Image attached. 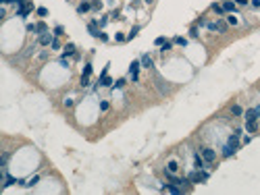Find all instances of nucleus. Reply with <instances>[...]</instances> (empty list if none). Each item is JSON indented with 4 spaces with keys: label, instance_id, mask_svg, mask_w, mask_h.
I'll return each mask as SVG.
<instances>
[{
    "label": "nucleus",
    "instance_id": "nucleus-9",
    "mask_svg": "<svg viewBox=\"0 0 260 195\" xmlns=\"http://www.w3.org/2000/svg\"><path fill=\"white\" fill-rule=\"evenodd\" d=\"M162 191H167V193H181V191H183V189H181L179 187V185H164V187H162Z\"/></svg>",
    "mask_w": 260,
    "mask_h": 195
},
{
    "label": "nucleus",
    "instance_id": "nucleus-28",
    "mask_svg": "<svg viewBox=\"0 0 260 195\" xmlns=\"http://www.w3.org/2000/svg\"><path fill=\"white\" fill-rule=\"evenodd\" d=\"M81 75L90 77V75H92V65H85V67H83V73H81Z\"/></svg>",
    "mask_w": 260,
    "mask_h": 195
},
{
    "label": "nucleus",
    "instance_id": "nucleus-21",
    "mask_svg": "<svg viewBox=\"0 0 260 195\" xmlns=\"http://www.w3.org/2000/svg\"><path fill=\"white\" fill-rule=\"evenodd\" d=\"M177 168H179V164H177L175 160H171V162L167 164V170H169V172H177Z\"/></svg>",
    "mask_w": 260,
    "mask_h": 195
},
{
    "label": "nucleus",
    "instance_id": "nucleus-45",
    "mask_svg": "<svg viewBox=\"0 0 260 195\" xmlns=\"http://www.w3.org/2000/svg\"><path fill=\"white\" fill-rule=\"evenodd\" d=\"M2 2H4V4H6V2H13V0H2Z\"/></svg>",
    "mask_w": 260,
    "mask_h": 195
},
{
    "label": "nucleus",
    "instance_id": "nucleus-16",
    "mask_svg": "<svg viewBox=\"0 0 260 195\" xmlns=\"http://www.w3.org/2000/svg\"><path fill=\"white\" fill-rule=\"evenodd\" d=\"M2 176H4V181H6L4 187H11V185H15V183H23V181H17L15 176H8V174H2Z\"/></svg>",
    "mask_w": 260,
    "mask_h": 195
},
{
    "label": "nucleus",
    "instance_id": "nucleus-10",
    "mask_svg": "<svg viewBox=\"0 0 260 195\" xmlns=\"http://www.w3.org/2000/svg\"><path fill=\"white\" fill-rule=\"evenodd\" d=\"M75 54V44H67L65 46V50H63V58H67V56H73Z\"/></svg>",
    "mask_w": 260,
    "mask_h": 195
},
{
    "label": "nucleus",
    "instance_id": "nucleus-40",
    "mask_svg": "<svg viewBox=\"0 0 260 195\" xmlns=\"http://www.w3.org/2000/svg\"><path fill=\"white\" fill-rule=\"evenodd\" d=\"M92 6H94V8H100V6H102V2H100V0H94Z\"/></svg>",
    "mask_w": 260,
    "mask_h": 195
},
{
    "label": "nucleus",
    "instance_id": "nucleus-36",
    "mask_svg": "<svg viewBox=\"0 0 260 195\" xmlns=\"http://www.w3.org/2000/svg\"><path fill=\"white\" fill-rule=\"evenodd\" d=\"M227 21H229V25H237V17H227Z\"/></svg>",
    "mask_w": 260,
    "mask_h": 195
},
{
    "label": "nucleus",
    "instance_id": "nucleus-30",
    "mask_svg": "<svg viewBox=\"0 0 260 195\" xmlns=\"http://www.w3.org/2000/svg\"><path fill=\"white\" fill-rule=\"evenodd\" d=\"M38 15H40V17H46V15H48V8L40 6V8H38Z\"/></svg>",
    "mask_w": 260,
    "mask_h": 195
},
{
    "label": "nucleus",
    "instance_id": "nucleus-25",
    "mask_svg": "<svg viewBox=\"0 0 260 195\" xmlns=\"http://www.w3.org/2000/svg\"><path fill=\"white\" fill-rule=\"evenodd\" d=\"M171 48H173V42H164V44H162V46H160V52H162V54H164V52H169Z\"/></svg>",
    "mask_w": 260,
    "mask_h": 195
},
{
    "label": "nucleus",
    "instance_id": "nucleus-17",
    "mask_svg": "<svg viewBox=\"0 0 260 195\" xmlns=\"http://www.w3.org/2000/svg\"><path fill=\"white\" fill-rule=\"evenodd\" d=\"M204 158L200 156V154H196V158H194V164H196V168H204Z\"/></svg>",
    "mask_w": 260,
    "mask_h": 195
},
{
    "label": "nucleus",
    "instance_id": "nucleus-33",
    "mask_svg": "<svg viewBox=\"0 0 260 195\" xmlns=\"http://www.w3.org/2000/svg\"><path fill=\"white\" fill-rule=\"evenodd\" d=\"M108 23V17H102V19L98 21V27H104V25H106Z\"/></svg>",
    "mask_w": 260,
    "mask_h": 195
},
{
    "label": "nucleus",
    "instance_id": "nucleus-3",
    "mask_svg": "<svg viewBox=\"0 0 260 195\" xmlns=\"http://www.w3.org/2000/svg\"><path fill=\"white\" fill-rule=\"evenodd\" d=\"M202 158H204L206 162H214L216 160V152L210 149V147H202Z\"/></svg>",
    "mask_w": 260,
    "mask_h": 195
},
{
    "label": "nucleus",
    "instance_id": "nucleus-43",
    "mask_svg": "<svg viewBox=\"0 0 260 195\" xmlns=\"http://www.w3.org/2000/svg\"><path fill=\"white\" fill-rule=\"evenodd\" d=\"M256 112H258V118H260V106H256Z\"/></svg>",
    "mask_w": 260,
    "mask_h": 195
},
{
    "label": "nucleus",
    "instance_id": "nucleus-13",
    "mask_svg": "<svg viewBox=\"0 0 260 195\" xmlns=\"http://www.w3.org/2000/svg\"><path fill=\"white\" fill-rule=\"evenodd\" d=\"M244 114H246V120H256V118H258V112H256V108H250V110H246Z\"/></svg>",
    "mask_w": 260,
    "mask_h": 195
},
{
    "label": "nucleus",
    "instance_id": "nucleus-5",
    "mask_svg": "<svg viewBox=\"0 0 260 195\" xmlns=\"http://www.w3.org/2000/svg\"><path fill=\"white\" fill-rule=\"evenodd\" d=\"M239 137H241V131L237 129V131H235V133H233V135L229 137V141H227V143H229L231 147H235V149H237V147H239Z\"/></svg>",
    "mask_w": 260,
    "mask_h": 195
},
{
    "label": "nucleus",
    "instance_id": "nucleus-7",
    "mask_svg": "<svg viewBox=\"0 0 260 195\" xmlns=\"http://www.w3.org/2000/svg\"><path fill=\"white\" fill-rule=\"evenodd\" d=\"M140 60H142V67H144V69H152V67H154V63H152V56H150V54H144Z\"/></svg>",
    "mask_w": 260,
    "mask_h": 195
},
{
    "label": "nucleus",
    "instance_id": "nucleus-24",
    "mask_svg": "<svg viewBox=\"0 0 260 195\" xmlns=\"http://www.w3.org/2000/svg\"><path fill=\"white\" fill-rule=\"evenodd\" d=\"M173 42H175L177 46H187V40H185V38H181V35H177V38L173 40Z\"/></svg>",
    "mask_w": 260,
    "mask_h": 195
},
{
    "label": "nucleus",
    "instance_id": "nucleus-4",
    "mask_svg": "<svg viewBox=\"0 0 260 195\" xmlns=\"http://www.w3.org/2000/svg\"><path fill=\"white\" fill-rule=\"evenodd\" d=\"M31 11H33V4H31V2H27L25 6H19V8H17V17H23V19H25V17H27Z\"/></svg>",
    "mask_w": 260,
    "mask_h": 195
},
{
    "label": "nucleus",
    "instance_id": "nucleus-32",
    "mask_svg": "<svg viewBox=\"0 0 260 195\" xmlns=\"http://www.w3.org/2000/svg\"><path fill=\"white\" fill-rule=\"evenodd\" d=\"M81 85H83V87H88V85H90V77L81 75Z\"/></svg>",
    "mask_w": 260,
    "mask_h": 195
},
{
    "label": "nucleus",
    "instance_id": "nucleus-11",
    "mask_svg": "<svg viewBox=\"0 0 260 195\" xmlns=\"http://www.w3.org/2000/svg\"><path fill=\"white\" fill-rule=\"evenodd\" d=\"M223 8H225V13H235V2H233V0H225Z\"/></svg>",
    "mask_w": 260,
    "mask_h": 195
},
{
    "label": "nucleus",
    "instance_id": "nucleus-29",
    "mask_svg": "<svg viewBox=\"0 0 260 195\" xmlns=\"http://www.w3.org/2000/svg\"><path fill=\"white\" fill-rule=\"evenodd\" d=\"M123 85H125V79H119V81L112 83V87H115V89H119V87H123Z\"/></svg>",
    "mask_w": 260,
    "mask_h": 195
},
{
    "label": "nucleus",
    "instance_id": "nucleus-8",
    "mask_svg": "<svg viewBox=\"0 0 260 195\" xmlns=\"http://www.w3.org/2000/svg\"><path fill=\"white\" fill-rule=\"evenodd\" d=\"M52 40H54V38H52V35L46 31V33H42V35H40V40H38V42L42 44V46H48V44H52Z\"/></svg>",
    "mask_w": 260,
    "mask_h": 195
},
{
    "label": "nucleus",
    "instance_id": "nucleus-37",
    "mask_svg": "<svg viewBox=\"0 0 260 195\" xmlns=\"http://www.w3.org/2000/svg\"><path fill=\"white\" fill-rule=\"evenodd\" d=\"M65 106H67V108H71V106H73V100H71V98H65V102H63Z\"/></svg>",
    "mask_w": 260,
    "mask_h": 195
},
{
    "label": "nucleus",
    "instance_id": "nucleus-26",
    "mask_svg": "<svg viewBox=\"0 0 260 195\" xmlns=\"http://www.w3.org/2000/svg\"><path fill=\"white\" fill-rule=\"evenodd\" d=\"M65 33V27H63V25H56V27H54V38H58V35H63Z\"/></svg>",
    "mask_w": 260,
    "mask_h": 195
},
{
    "label": "nucleus",
    "instance_id": "nucleus-34",
    "mask_svg": "<svg viewBox=\"0 0 260 195\" xmlns=\"http://www.w3.org/2000/svg\"><path fill=\"white\" fill-rule=\"evenodd\" d=\"M115 40H117V42H125V40H127V35H123V33H117V35H115Z\"/></svg>",
    "mask_w": 260,
    "mask_h": 195
},
{
    "label": "nucleus",
    "instance_id": "nucleus-18",
    "mask_svg": "<svg viewBox=\"0 0 260 195\" xmlns=\"http://www.w3.org/2000/svg\"><path fill=\"white\" fill-rule=\"evenodd\" d=\"M212 11H214L216 15H219V17H223V15H225V8H223V4H216V2H214V4H212Z\"/></svg>",
    "mask_w": 260,
    "mask_h": 195
},
{
    "label": "nucleus",
    "instance_id": "nucleus-38",
    "mask_svg": "<svg viewBox=\"0 0 260 195\" xmlns=\"http://www.w3.org/2000/svg\"><path fill=\"white\" fill-rule=\"evenodd\" d=\"M164 42H167V40H164V38H156V40H154V44H156V46H162V44H164Z\"/></svg>",
    "mask_w": 260,
    "mask_h": 195
},
{
    "label": "nucleus",
    "instance_id": "nucleus-31",
    "mask_svg": "<svg viewBox=\"0 0 260 195\" xmlns=\"http://www.w3.org/2000/svg\"><path fill=\"white\" fill-rule=\"evenodd\" d=\"M50 46H52V50H58V48H60V42H58V40L54 38V40H52V44H50Z\"/></svg>",
    "mask_w": 260,
    "mask_h": 195
},
{
    "label": "nucleus",
    "instance_id": "nucleus-20",
    "mask_svg": "<svg viewBox=\"0 0 260 195\" xmlns=\"http://www.w3.org/2000/svg\"><path fill=\"white\" fill-rule=\"evenodd\" d=\"M90 8H92V4H90V2H81L79 6H77V11H79V13H88Z\"/></svg>",
    "mask_w": 260,
    "mask_h": 195
},
{
    "label": "nucleus",
    "instance_id": "nucleus-12",
    "mask_svg": "<svg viewBox=\"0 0 260 195\" xmlns=\"http://www.w3.org/2000/svg\"><path fill=\"white\" fill-rule=\"evenodd\" d=\"M112 83H115V81H112L108 75H100V85L102 87H112Z\"/></svg>",
    "mask_w": 260,
    "mask_h": 195
},
{
    "label": "nucleus",
    "instance_id": "nucleus-44",
    "mask_svg": "<svg viewBox=\"0 0 260 195\" xmlns=\"http://www.w3.org/2000/svg\"><path fill=\"white\" fill-rule=\"evenodd\" d=\"M144 2H146V4H152V2H154V0H144Z\"/></svg>",
    "mask_w": 260,
    "mask_h": 195
},
{
    "label": "nucleus",
    "instance_id": "nucleus-1",
    "mask_svg": "<svg viewBox=\"0 0 260 195\" xmlns=\"http://www.w3.org/2000/svg\"><path fill=\"white\" fill-rule=\"evenodd\" d=\"M208 174L204 168H196V172H189V176H187V181L189 183H204V181H208Z\"/></svg>",
    "mask_w": 260,
    "mask_h": 195
},
{
    "label": "nucleus",
    "instance_id": "nucleus-35",
    "mask_svg": "<svg viewBox=\"0 0 260 195\" xmlns=\"http://www.w3.org/2000/svg\"><path fill=\"white\" fill-rule=\"evenodd\" d=\"M100 110H102V112H106V110H108V102H106V100L100 102Z\"/></svg>",
    "mask_w": 260,
    "mask_h": 195
},
{
    "label": "nucleus",
    "instance_id": "nucleus-22",
    "mask_svg": "<svg viewBox=\"0 0 260 195\" xmlns=\"http://www.w3.org/2000/svg\"><path fill=\"white\" fill-rule=\"evenodd\" d=\"M36 31H38L40 35H42V33H46V31H48V27H46V23H42V21H40V23L36 25Z\"/></svg>",
    "mask_w": 260,
    "mask_h": 195
},
{
    "label": "nucleus",
    "instance_id": "nucleus-23",
    "mask_svg": "<svg viewBox=\"0 0 260 195\" xmlns=\"http://www.w3.org/2000/svg\"><path fill=\"white\" fill-rule=\"evenodd\" d=\"M38 183H40V176H31V179L27 183H23V185L25 187H33V185H38Z\"/></svg>",
    "mask_w": 260,
    "mask_h": 195
},
{
    "label": "nucleus",
    "instance_id": "nucleus-15",
    "mask_svg": "<svg viewBox=\"0 0 260 195\" xmlns=\"http://www.w3.org/2000/svg\"><path fill=\"white\" fill-rule=\"evenodd\" d=\"M233 154H235V147H231L229 143H227V145L223 147V156H225V158H231Z\"/></svg>",
    "mask_w": 260,
    "mask_h": 195
},
{
    "label": "nucleus",
    "instance_id": "nucleus-2",
    "mask_svg": "<svg viewBox=\"0 0 260 195\" xmlns=\"http://www.w3.org/2000/svg\"><path fill=\"white\" fill-rule=\"evenodd\" d=\"M140 67H142V60H133L131 65H129V77H131V81H137V73H140Z\"/></svg>",
    "mask_w": 260,
    "mask_h": 195
},
{
    "label": "nucleus",
    "instance_id": "nucleus-39",
    "mask_svg": "<svg viewBox=\"0 0 260 195\" xmlns=\"http://www.w3.org/2000/svg\"><path fill=\"white\" fill-rule=\"evenodd\" d=\"M189 33H192V38H198V27H196V25L189 29Z\"/></svg>",
    "mask_w": 260,
    "mask_h": 195
},
{
    "label": "nucleus",
    "instance_id": "nucleus-19",
    "mask_svg": "<svg viewBox=\"0 0 260 195\" xmlns=\"http://www.w3.org/2000/svg\"><path fill=\"white\" fill-rule=\"evenodd\" d=\"M231 114H233V116H239V114H244V110H241V106L233 104V106H231Z\"/></svg>",
    "mask_w": 260,
    "mask_h": 195
},
{
    "label": "nucleus",
    "instance_id": "nucleus-6",
    "mask_svg": "<svg viewBox=\"0 0 260 195\" xmlns=\"http://www.w3.org/2000/svg\"><path fill=\"white\" fill-rule=\"evenodd\" d=\"M88 29H90V33L94 35V38H100V33H102V31L98 29V21H92V23L88 25Z\"/></svg>",
    "mask_w": 260,
    "mask_h": 195
},
{
    "label": "nucleus",
    "instance_id": "nucleus-14",
    "mask_svg": "<svg viewBox=\"0 0 260 195\" xmlns=\"http://www.w3.org/2000/svg\"><path fill=\"white\" fill-rule=\"evenodd\" d=\"M246 131H248V133H256V131H258L256 120H246Z\"/></svg>",
    "mask_w": 260,
    "mask_h": 195
},
{
    "label": "nucleus",
    "instance_id": "nucleus-27",
    "mask_svg": "<svg viewBox=\"0 0 260 195\" xmlns=\"http://www.w3.org/2000/svg\"><path fill=\"white\" fill-rule=\"evenodd\" d=\"M137 31H140V27H137V25H135V27L131 29V33H129V35H127V40H133V38H135V35H137Z\"/></svg>",
    "mask_w": 260,
    "mask_h": 195
},
{
    "label": "nucleus",
    "instance_id": "nucleus-42",
    "mask_svg": "<svg viewBox=\"0 0 260 195\" xmlns=\"http://www.w3.org/2000/svg\"><path fill=\"white\" fill-rule=\"evenodd\" d=\"M252 6H256V8H258V6H260V0H252Z\"/></svg>",
    "mask_w": 260,
    "mask_h": 195
},
{
    "label": "nucleus",
    "instance_id": "nucleus-41",
    "mask_svg": "<svg viewBox=\"0 0 260 195\" xmlns=\"http://www.w3.org/2000/svg\"><path fill=\"white\" fill-rule=\"evenodd\" d=\"M233 2H237V4H241V6H244V4H248V0H233Z\"/></svg>",
    "mask_w": 260,
    "mask_h": 195
}]
</instances>
